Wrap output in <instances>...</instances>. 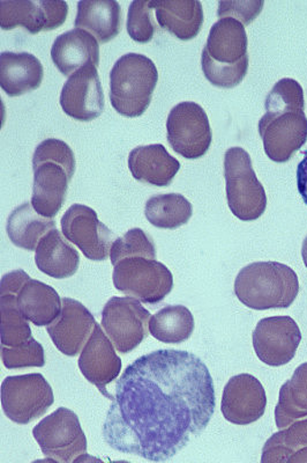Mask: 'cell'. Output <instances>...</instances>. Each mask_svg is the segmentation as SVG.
I'll list each match as a JSON object with an SVG mask.
<instances>
[{
    "label": "cell",
    "instance_id": "6da1fadb",
    "mask_svg": "<svg viewBox=\"0 0 307 463\" xmlns=\"http://www.w3.org/2000/svg\"><path fill=\"white\" fill-rule=\"evenodd\" d=\"M217 407L209 367L188 351L141 355L116 384L102 434L120 453L164 462L209 427Z\"/></svg>",
    "mask_w": 307,
    "mask_h": 463
},
{
    "label": "cell",
    "instance_id": "7a4b0ae2",
    "mask_svg": "<svg viewBox=\"0 0 307 463\" xmlns=\"http://www.w3.org/2000/svg\"><path fill=\"white\" fill-rule=\"evenodd\" d=\"M265 107L258 129L265 155L275 163H285L307 140L304 90L300 82L284 78L273 87Z\"/></svg>",
    "mask_w": 307,
    "mask_h": 463
},
{
    "label": "cell",
    "instance_id": "3957f363",
    "mask_svg": "<svg viewBox=\"0 0 307 463\" xmlns=\"http://www.w3.org/2000/svg\"><path fill=\"white\" fill-rule=\"evenodd\" d=\"M33 169L32 204L41 216L53 219L63 208L69 182L76 172V156L63 140L45 139L37 145Z\"/></svg>",
    "mask_w": 307,
    "mask_h": 463
},
{
    "label": "cell",
    "instance_id": "277c9868",
    "mask_svg": "<svg viewBox=\"0 0 307 463\" xmlns=\"http://www.w3.org/2000/svg\"><path fill=\"white\" fill-rule=\"evenodd\" d=\"M247 35L244 24L232 18L219 19L210 28L201 55L207 80L221 89H232L247 77Z\"/></svg>",
    "mask_w": 307,
    "mask_h": 463
},
{
    "label": "cell",
    "instance_id": "5b68a950",
    "mask_svg": "<svg viewBox=\"0 0 307 463\" xmlns=\"http://www.w3.org/2000/svg\"><path fill=\"white\" fill-rule=\"evenodd\" d=\"M300 292V280L292 268L280 262H256L239 271L235 295L256 311L288 308Z\"/></svg>",
    "mask_w": 307,
    "mask_h": 463
},
{
    "label": "cell",
    "instance_id": "8992f818",
    "mask_svg": "<svg viewBox=\"0 0 307 463\" xmlns=\"http://www.w3.org/2000/svg\"><path fill=\"white\" fill-rule=\"evenodd\" d=\"M159 81L151 58L130 52L119 58L110 72V101L126 118H138L147 110Z\"/></svg>",
    "mask_w": 307,
    "mask_h": 463
},
{
    "label": "cell",
    "instance_id": "52a82bcc",
    "mask_svg": "<svg viewBox=\"0 0 307 463\" xmlns=\"http://www.w3.org/2000/svg\"><path fill=\"white\" fill-rule=\"evenodd\" d=\"M227 200L231 213L243 222L263 216L267 196L256 175L250 155L242 147H231L224 156Z\"/></svg>",
    "mask_w": 307,
    "mask_h": 463
},
{
    "label": "cell",
    "instance_id": "ba28073f",
    "mask_svg": "<svg viewBox=\"0 0 307 463\" xmlns=\"http://www.w3.org/2000/svg\"><path fill=\"white\" fill-rule=\"evenodd\" d=\"M112 280L119 292L149 305L163 301L173 288L172 271L159 260L144 258L120 260Z\"/></svg>",
    "mask_w": 307,
    "mask_h": 463
},
{
    "label": "cell",
    "instance_id": "9c48e42d",
    "mask_svg": "<svg viewBox=\"0 0 307 463\" xmlns=\"http://www.w3.org/2000/svg\"><path fill=\"white\" fill-rule=\"evenodd\" d=\"M0 391L4 413L16 424L39 420L55 402L51 386L40 373L7 376Z\"/></svg>",
    "mask_w": 307,
    "mask_h": 463
},
{
    "label": "cell",
    "instance_id": "30bf717a",
    "mask_svg": "<svg viewBox=\"0 0 307 463\" xmlns=\"http://www.w3.org/2000/svg\"><path fill=\"white\" fill-rule=\"evenodd\" d=\"M37 444L45 457L60 463H73L87 450V438L77 413L58 408L33 430Z\"/></svg>",
    "mask_w": 307,
    "mask_h": 463
},
{
    "label": "cell",
    "instance_id": "8fae6325",
    "mask_svg": "<svg viewBox=\"0 0 307 463\" xmlns=\"http://www.w3.org/2000/svg\"><path fill=\"white\" fill-rule=\"evenodd\" d=\"M153 316L135 298L112 297L102 311V326L118 353L136 349L149 335Z\"/></svg>",
    "mask_w": 307,
    "mask_h": 463
},
{
    "label": "cell",
    "instance_id": "7c38bea8",
    "mask_svg": "<svg viewBox=\"0 0 307 463\" xmlns=\"http://www.w3.org/2000/svg\"><path fill=\"white\" fill-rule=\"evenodd\" d=\"M168 142L173 151L186 159H198L209 150L213 134L209 116L200 105L185 101L170 110Z\"/></svg>",
    "mask_w": 307,
    "mask_h": 463
},
{
    "label": "cell",
    "instance_id": "4fadbf2b",
    "mask_svg": "<svg viewBox=\"0 0 307 463\" xmlns=\"http://www.w3.org/2000/svg\"><path fill=\"white\" fill-rule=\"evenodd\" d=\"M61 232L87 259L106 260L109 258L114 232L98 221V213L89 206L73 204L60 221Z\"/></svg>",
    "mask_w": 307,
    "mask_h": 463
},
{
    "label": "cell",
    "instance_id": "5bb4252c",
    "mask_svg": "<svg viewBox=\"0 0 307 463\" xmlns=\"http://www.w3.org/2000/svg\"><path fill=\"white\" fill-rule=\"evenodd\" d=\"M253 347L261 362L282 366L293 361L302 341L300 326L289 317H273L258 322Z\"/></svg>",
    "mask_w": 307,
    "mask_h": 463
},
{
    "label": "cell",
    "instance_id": "9a60e30c",
    "mask_svg": "<svg viewBox=\"0 0 307 463\" xmlns=\"http://www.w3.org/2000/svg\"><path fill=\"white\" fill-rule=\"evenodd\" d=\"M68 14V3L63 0H2L0 27L8 31L22 26L32 34H37L60 27Z\"/></svg>",
    "mask_w": 307,
    "mask_h": 463
},
{
    "label": "cell",
    "instance_id": "2e32d148",
    "mask_svg": "<svg viewBox=\"0 0 307 463\" xmlns=\"http://www.w3.org/2000/svg\"><path fill=\"white\" fill-rule=\"evenodd\" d=\"M60 106L70 118L89 122L105 110V93L99 80L98 66H84L65 82L60 93Z\"/></svg>",
    "mask_w": 307,
    "mask_h": 463
},
{
    "label": "cell",
    "instance_id": "e0dca14e",
    "mask_svg": "<svg viewBox=\"0 0 307 463\" xmlns=\"http://www.w3.org/2000/svg\"><path fill=\"white\" fill-rule=\"evenodd\" d=\"M115 350L110 338L98 324L78 362L82 375L111 401L115 396L107 392V386L118 378L122 370V359L116 354Z\"/></svg>",
    "mask_w": 307,
    "mask_h": 463
},
{
    "label": "cell",
    "instance_id": "ac0fdd59",
    "mask_svg": "<svg viewBox=\"0 0 307 463\" xmlns=\"http://www.w3.org/2000/svg\"><path fill=\"white\" fill-rule=\"evenodd\" d=\"M61 303L60 317L47 326V332L61 354L74 357L84 350L82 347L88 342L98 322L88 308L79 301L63 298Z\"/></svg>",
    "mask_w": 307,
    "mask_h": 463
},
{
    "label": "cell",
    "instance_id": "d6986e66",
    "mask_svg": "<svg viewBox=\"0 0 307 463\" xmlns=\"http://www.w3.org/2000/svg\"><path fill=\"white\" fill-rule=\"evenodd\" d=\"M265 403L267 402L263 384L250 374L234 376L224 388L222 412L230 423H255L263 417Z\"/></svg>",
    "mask_w": 307,
    "mask_h": 463
},
{
    "label": "cell",
    "instance_id": "ffe728a7",
    "mask_svg": "<svg viewBox=\"0 0 307 463\" xmlns=\"http://www.w3.org/2000/svg\"><path fill=\"white\" fill-rule=\"evenodd\" d=\"M53 64L64 76L99 63L98 41L85 29L74 28L57 37L51 48Z\"/></svg>",
    "mask_w": 307,
    "mask_h": 463
},
{
    "label": "cell",
    "instance_id": "44dd1931",
    "mask_svg": "<svg viewBox=\"0 0 307 463\" xmlns=\"http://www.w3.org/2000/svg\"><path fill=\"white\" fill-rule=\"evenodd\" d=\"M128 168L135 180L168 187L180 171L181 164L163 145L152 144L133 148L128 156Z\"/></svg>",
    "mask_w": 307,
    "mask_h": 463
},
{
    "label": "cell",
    "instance_id": "7402d4cb",
    "mask_svg": "<svg viewBox=\"0 0 307 463\" xmlns=\"http://www.w3.org/2000/svg\"><path fill=\"white\" fill-rule=\"evenodd\" d=\"M43 76V65L33 53L4 52L0 55V86L10 97L39 89Z\"/></svg>",
    "mask_w": 307,
    "mask_h": 463
},
{
    "label": "cell",
    "instance_id": "603a6c76",
    "mask_svg": "<svg viewBox=\"0 0 307 463\" xmlns=\"http://www.w3.org/2000/svg\"><path fill=\"white\" fill-rule=\"evenodd\" d=\"M156 20L165 31L182 41L197 37L203 24L202 4L196 0H152Z\"/></svg>",
    "mask_w": 307,
    "mask_h": 463
},
{
    "label": "cell",
    "instance_id": "cb8c5ba5",
    "mask_svg": "<svg viewBox=\"0 0 307 463\" xmlns=\"http://www.w3.org/2000/svg\"><path fill=\"white\" fill-rule=\"evenodd\" d=\"M35 263L40 271L56 279H65L77 274L80 255L70 246L61 232L50 231L35 250Z\"/></svg>",
    "mask_w": 307,
    "mask_h": 463
},
{
    "label": "cell",
    "instance_id": "d4e9b609",
    "mask_svg": "<svg viewBox=\"0 0 307 463\" xmlns=\"http://www.w3.org/2000/svg\"><path fill=\"white\" fill-rule=\"evenodd\" d=\"M122 19V7L116 0H81L74 26L90 32L99 43H107L119 34Z\"/></svg>",
    "mask_w": 307,
    "mask_h": 463
},
{
    "label": "cell",
    "instance_id": "484cf974",
    "mask_svg": "<svg viewBox=\"0 0 307 463\" xmlns=\"http://www.w3.org/2000/svg\"><path fill=\"white\" fill-rule=\"evenodd\" d=\"M18 306L27 321L49 326L60 317L63 303L55 288L36 279H29L18 295Z\"/></svg>",
    "mask_w": 307,
    "mask_h": 463
},
{
    "label": "cell",
    "instance_id": "4316f807",
    "mask_svg": "<svg viewBox=\"0 0 307 463\" xmlns=\"http://www.w3.org/2000/svg\"><path fill=\"white\" fill-rule=\"evenodd\" d=\"M55 229L56 222L41 216L29 202L12 211L6 224L12 243L29 251L36 250L41 239Z\"/></svg>",
    "mask_w": 307,
    "mask_h": 463
},
{
    "label": "cell",
    "instance_id": "83f0119b",
    "mask_svg": "<svg viewBox=\"0 0 307 463\" xmlns=\"http://www.w3.org/2000/svg\"><path fill=\"white\" fill-rule=\"evenodd\" d=\"M194 330V317L188 307L167 306L154 314L149 321V333L155 340L167 345L188 341Z\"/></svg>",
    "mask_w": 307,
    "mask_h": 463
},
{
    "label": "cell",
    "instance_id": "f1b7e54d",
    "mask_svg": "<svg viewBox=\"0 0 307 463\" xmlns=\"http://www.w3.org/2000/svg\"><path fill=\"white\" fill-rule=\"evenodd\" d=\"M144 214L153 226L176 230L188 224L192 217L193 208L181 194H162L149 198Z\"/></svg>",
    "mask_w": 307,
    "mask_h": 463
},
{
    "label": "cell",
    "instance_id": "f546056e",
    "mask_svg": "<svg viewBox=\"0 0 307 463\" xmlns=\"http://www.w3.org/2000/svg\"><path fill=\"white\" fill-rule=\"evenodd\" d=\"M2 314V346L18 347L32 340V329L20 312L18 295L0 296Z\"/></svg>",
    "mask_w": 307,
    "mask_h": 463
},
{
    "label": "cell",
    "instance_id": "4dcf8cb0",
    "mask_svg": "<svg viewBox=\"0 0 307 463\" xmlns=\"http://www.w3.org/2000/svg\"><path fill=\"white\" fill-rule=\"evenodd\" d=\"M130 258L156 260L155 243L144 230L132 229L112 243L110 250L112 266Z\"/></svg>",
    "mask_w": 307,
    "mask_h": 463
},
{
    "label": "cell",
    "instance_id": "1f68e13d",
    "mask_svg": "<svg viewBox=\"0 0 307 463\" xmlns=\"http://www.w3.org/2000/svg\"><path fill=\"white\" fill-rule=\"evenodd\" d=\"M151 2L135 0L130 4L127 14V33L135 43H148L155 34V24L152 19Z\"/></svg>",
    "mask_w": 307,
    "mask_h": 463
},
{
    "label": "cell",
    "instance_id": "d6a6232c",
    "mask_svg": "<svg viewBox=\"0 0 307 463\" xmlns=\"http://www.w3.org/2000/svg\"><path fill=\"white\" fill-rule=\"evenodd\" d=\"M2 359L4 366L8 370L43 367L45 365L43 346L34 338L22 346H2Z\"/></svg>",
    "mask_w": 307,
    "mask_h": 463
},
{
    "label": "cell",
    "instance_id": "836d02e7",
    "mask_svg": "<svg viewBox=\"0 0 307 463\" xmlns=\"http://www.w3.org/2000/svg\"><path fill=\"white\" fill-rule=\"evenodd\" d=\"M263 0H255V2H219V18H232L238 20L239 23L250 24L253 20L259 15L263 10Z\"/></svg>",
    "mask_w": 307,
    "mask_h": 463
},
{
    "label": "cell",
    "instance_id": "e575fe53",
    "mask_svg": "<svg viewBox=\"0 0 307 463\" xmlns=\"http://www.w3.org/2000/svg\"><path fill=\"white\" fill-rule=\"evenodd\" d=\"M32 279L23 270H14L2 277L0 282V296L19 295L24 284Z\"/></svg>",
    "mask_w": 307,
    "mask_h": 463
},
{
    "label": "cell",
    "instance_id": "d590c367",
    "mask_svg": "<svg viewBox=\"0 0 307 463\" xmlns=\"http://www.w3.org/2000/svg\"><path fill=\"white\" fill-rule=\"evenodd\" d=\"M297 185L302 201L307 205V150L304 152V158L298 165L297 168Z\"/></svg>",
    "mask_w": 307,
    "mask_h": 463
},
{
    "label": "cell",
    "instance_id": "8d00e7d4",
    "mask_svg": "<svg viewBox=\"0 0 307 463\" xmlns=\"http://www.w3.org/2000/svg\"><path fill=\"white\" fill-rule=\"evenodd\" d=\"M73 463H106L105 461H102L101 458H95L93 456H90V454H81L80 457H78L76 460L73 461Z\"/></svg>",
    "mask_w": 307,
    "mask_h": 463
},
{
    "label": "cell",
    "instance_id": "74e56055",
    "mask_svg": "<svg viewBox=\"0 0 307 463\" xmlns=\"http://www.w3.org/2000/svg\"><path fill=\"white\" fill-rule=\"evenodd\" d=\"M302 260H304L305 267L307 268V235L306 238L304 239V241H302Z\"/></svg>",
    "mask_w": 307,
    "mask_h": 463
},
{
    "label": "cell",
    "instance_id": "f35d334b",
    "mask_svg": "<svg viewBox=\"0 0 307 463\" xmlns=\"http://www.w3.org/2000/svg\"><path fill=\"white\" fill-rule=\"evenodd\" d=\"M32 463H60V462L53 460V458H42V460H36Z\"/></svg>",
    "mask_w": 307,
    "mask_h": 463
},
{
    "label": "cell",
    "instance_id": "ab89813d",
    "mask_svg": "<svg viewBox=\"0 0 307 463\" xmlns=\"http://www.w3.org/2000/svg\"><path fill=\"white\" fill-rule=\"evenodd\" d=\"M110 463H131V462H127V461H112Z\"/></svg>",
    "mask_w": 307,
    "mask_h": 463
}]
</instances>
